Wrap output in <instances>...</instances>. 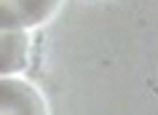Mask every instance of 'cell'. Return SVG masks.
<instances>
[{
  "mask_svg": "<svg viewBox=\"0 0 158 115\" xmlns=\"http://www.w3.org/2000/svg\"><path fill=\"white\" fill-rule=\"evenodd\" d=\"M0 115H46V105L30 83L0 78Z\"/></svg>",
  "mask_w": 158,
  "mask_h": 115,
  "instance_id": "cell-1",
  "label": "cell"
},
{
  "mask_svg": "<svg viewBox=\"0 0 158 115\" xmlns=\"http://www.w3.org/2000/svg\"><path fill=\"white\" fill-rule=\"evenodd\" d=\"M27 32L11 16L0 14V75L19 72L27 64Z\"/></svg>",
  "mask_w": 158,
  "mask_h": 115,
  "instance_id": "cell-2",
  "label": "cell"
},
{
  "mask_svg": "<svg viewBox=\"0 0 158 115\" xmlns=\"http://www.w3.org/2000/svg\"><path fill=\"white\" fill-rule=\"evenodd\" d=\"M59 0H0V14L11 16L16 24L32 27L40 24L56 11Z\"/></svg>",
  "mask_w": 158,
  "mask_h": 115,
  "instance_id": "cell-3",
  "label": "cell"
}]
</instances>
